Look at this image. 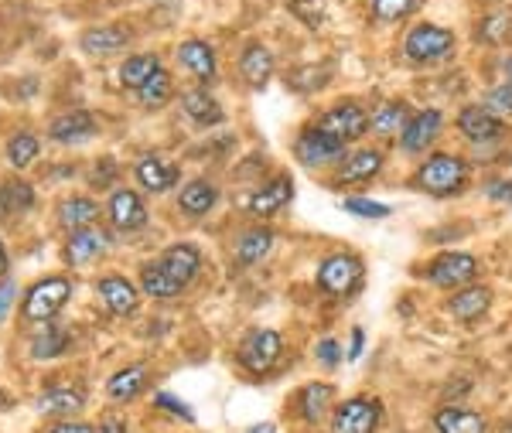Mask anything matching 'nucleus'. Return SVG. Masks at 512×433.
Returning a JSON list of instances; mask_svg holds the SVG:
<instances>
[{
    "label": "nucleus",
    "mask_w": 512,
    "mask_h": 433,
    "mask_svg": "<svg viewBox=\"0 0 512 433\" xmlns=\"http://www.w3.org/2000/svg\"><path fill=\"white\" fill-rule=\"evenodd\" d=\"M198 270H202V253L192 243L168 246L158 260H151L140 270V290L154 301H171L185 287H192Z\"/></svg>",
    "instance_id": "obj_1"
},
{
    "label": "nucleus",
    "mask_w": 512,
    "mask_h": 433,
    "mask_svg": "<svg viewBox=\"0 0 512 433\" xmlns=\"http://www.w3.org/2000/svg\"><path fill=\"white\" fill-rule=\"evenodd\" d=\"M410 185L431 198H451L468 185V161L454 154H431L427 161H420Z\"/></svg>",
    "instance_id": "obj_2"
},
{
    "label": "nucleus",
    "mask_w": 512,
    "mask_h": 433,
    "mask_svg": "<svg viewBox=\"0 0 512 433\" xmlns=\"http://www.w3.org/2000/svg\"><path fill=\"white\" fill-rule=\"evenodd\" d=\"M366 277V263L355 253H332L318 263V290L325 297H349Z\"/></svg>",
    "instance_id": "obj_3"
},
{
    "label": "nucleus",
    "mask_w": 512,
    "mask_h": 433,
    "mask_svg": "<svg viewBox=\"0 0 512 433\" xmlns=\"http://www.w3.org/2000/svg\"><path fill=\"white\" fill-rule=\"evenodd\" d=\"M72 297V283L65 277H48V280H38L35 287L24 294V304H21V318L31 321V324H45L52 321L55 314L69 304Z\"/></svg>",
    "instance_id": "obj_4"
},
{
    "label": "nucleus",
    "mask_w": 512,
    "mask_h": 433,
    "mask_svg": "<svg viewBox=\"0 0 512 433\" xmlns=\"http://www.w3.org/2000/svg\"><path fill=\"white\" fill-rule=\"evenodd\" d=\"M454 52V31L441 28V24H414L410 35L403 38V55L417 65L444 62Z\"/></svg>",
    "instance_id": "obj_5"
},
{
    "label": "nucleus",
    "mask_w": 512,
    "mask_h": 433,
    "mask_svg": "<svg viewBox=\"0 0 512 433\" xmlns=\"http://www.w3.org/2000/svg\"><path fill=\"white\" fill-rule=\"evenodd\" d=\"M345 147H349L345 140H338L335 133L321 130L315 123V127H304L297 133L294 157L304 164V168H332V164H338L345 157Z\"/></svg>",
    "instance_id": "obj_6"
},
{
    "label": "nucleus",
    "mask_w": 512,
    "mask_h": 433,
    "mask_svg": "<svg viewBox=\"0 0 512 433\" xmlns=\"http://www.w3.org/2000/svg\"><path fill=\"white\" fill-rule=\"evenodd\" d=\"M383 423V403L373 396H352L332 410V433H376Z\"/></svg>",
    "instance_id": "obj_7"
},
{
    "label": "nucleus",
    "mask_w": 512,
    "mask_h": 433,
    "mask_svg": "<svg viewBox=\"0 0 512 433\" xmlns=\"http://www.w3.org/2000/svg\"><path fill=\"white\" fill-rule=\"evenodd\" d=\"M280 352H284V341L274 328H256L243 338L239 345V365L253 376H267L270 369L277 365Z\"/></svg>",
    "instance_id": "obj_8"
},
{
    "label": "nucleus",
    "mask_w": 512,
    "mask_h": 433,
    "mask_svg": "<svg viewBox=\"0 0 512 433\" xmlns=\"http://www.w3.org/2000/svg\"><path fill=\"white\" fill-rule=\"evenodd\" d=\"M478 277V260L472 253H441L427 263V280L441 290H461V287H472Z\"/></svg>",
    "instance_id": "obj_9"
},
{
    "label": "nucleus",
    "mask_w": 512,
    "mask_h": 433,
    "mask_svg": "<svg viewBox=\"0 0 512 433\" xmlns=\"http://www.w3.org/2000/svg\"><path fill=\"white\" fill-rule=\"evenodd\" d=\"M383 164H386L383 151H376V147H359V151L345 154L342 161L335 164L332 185L345 188V185H362V181H373L376 174L383 171Z\"/></svg>",
    "instance_id": "obj_10"
},
{
    "label": "nucleus",
    "mask_w": 512,
    "mask_h": 433,
    "mask_svg": "<svg viewBox=\"0 0 512 433\" xmlns=\"http://www.w3.org/2000/svg\"><path fill=\"white\" fill-rule=\"evenodd\" d=\"M318 127L349 144V140H362L369 133V113L359 103H335L332 110L321 113Z\"/></svg>",
    "instance_id": "obj_11"
},
{
    "label": "nucleus",
    "mask_w": 512,
    "mask_h": 433,
    "mask_svg": "<svg viewBox=\"0 0 512 433\" xmlns=\"http://www.w3.org/2000/svg\"><path fill=\"white\" fill-rule=\"evenodd\" d=\"M458 130L465 133V140L472 144H499L506 137V123L502 116H495L489 106H465L458 113Z\"/></svg>",
    "instance_id": "obj_12"
},
{
    "label": "nucleus",
    "mask_w": 512,
    "mask_h": 433,
    "mask_svg": "<svg viewBox=\"0 0 512 433\" xmlns=\"http://www.w3.org/2000/svg\"><path fill=\"white\" fill-rule=\"evenodd\" d=\"M291 198H294L291 174H277V178L263 181V185L253 191L246 208H250V215H256V219H270V215H277L280 208L291 205Z\"/></svg>",
    "instance_id": "obj_13"
},
{
    "label": "nucleus",
    "mask_w": 512,
    "mask_h": 433,
    "mask_svg": "<svg viewBox=\"0 0 512 433\" xmlns=\"http://www.w3.org/2000/svg\"><path fill=\"white\" fill-rule=\"evenodd\" d=\"M444 127V113L441 110H420L407 120V127L400 133V147L403 154H424L427 147L437 140V133Z\"/></svg>",
    "instance_id": "obj_14"
},
{
    "label": "nucleus",
    "mask_w": 512,
    "mask_h": 433,
    "mask_svg": "<svg viewBox=\"0 0 512 433\" xmlns=\"http://www.w3.org/2000/svg\"><path fill=\"white\" fill-rule=\"evenodd\" d=\"M106 215H110V222L120 232H137L147 226V205L140 202V195L130 188L113 191L110 202H106Z\"/></svg>",
    "instance_id": "obj_15"
},
{
    "label": "nucleus",
    "mask_w": 512,
    "mask_h": 433,
    "mask_svg": "<svg viewBox=\"0 0 512 433\" xmlns=\"http://www.w3.org/2000/svg\"><path fill=\"white\" fill-rule=\"evenodd\" d=\"M137 181H140V188H147L151 195H164V191H171L178 185V178H181V171H178V164L175 161H168V157H161V154H144L137 161Z\"/></svg>",
    "instance_id": "obj_16"
},
{
    "label": "nucleus",
    "mask_w": 512,
    "mask_h": 433,
    "mask_svg": "<svg viewBox=\"0 0 512 433\" xmlns=\"http://www.w3.org/2000/svg\"><path fill=\"white\" fill-rule=\"evenodd\" d=\"M492 307V290L482 287V283H472V287L454 290V297H448V314L458 324H475L478 318H485Z\"/></svg>",
    "instance_id": "obj_17"
},
{
    "label": "nucleus",
    "mask_w": 512,
    "mask_h": 433,
    "mask_svg": "<svg viewBox=\"0 0 512 433\" xmlns=\"http://www.w3.org/2000/svg\"><path fill=\"white\" fill-rule=\"evenodd\" d=\"M178 62L185 65L188 72L198 79V82H216V48L202 38H188L178 45Z\"/></svg>",
    "instance_id": "obj_18"
},
{
    "label": "nucleus",
    "mask_w": 512,
    "mask_h": 433,
    "mask_svg": "<svg viewBox=\"0 0 512 433\" xmlns=\"http://www.w3.org/2000/svg\"><path fill=\"white\" fill-rule=\"evenodd\" d=\"M96 290H99V301H103V307L110 314H117V318H123V314H134L137 304H140L137 287L123 277H103Z\"/></svg>",
    "instance_id": "obj_19"
},
{
    "label": "nucleus",
    "mask_w": 512,
    "mask_h": 433,
    "mask_svg": "<svg viewBox=\"0 0 512 433\" xmlns=\"http://www.w3.org/2000/svg\"><path fill=\"white\" fill-rule=\"evenodd\" d=\"M106 243H110V236H106L103 229H96V226L72 232V239L65 243V263H69V266L93 263L99 253H106Z\"/></svg>",
    "instance_id": "obj_20"
},
{
    "label": "nucleus",
    "mask_w": 512,
    "mask_h": 433,
    "mask_svg": "<svg viewBox=\"0 0 512 433\" xmlns=\"http://www.w3.org/2000/svg\"><path fill=\"white\" fill-rule=\"evenodd\" d=\"M434 430L437 433H489V420L465 406H441L434 413Z\"/></svg>",
    "instance_id": "obj_21"
},
{
    "label": "nucleus",
    "mask_w": 512,
    "mask_h": 433,
    "mask_svg": "<svg viewBox=\"0 0 512 433\" xmlns=\"http://www.w3.org/2000/svg\"><path fill=\"white\" fill-rule=\"evenodd\" d=\"M332 399H335V386L332 382H308V386L297 393V413H301L304 423H321L325 413L332 410Z\"/></svg>",
    "instance_id": "obj_22"
},
{
    "label": "nucleus",
    "mask_w": 512,
    "mask_h": 433,
    "mask_svg": "<svg viewBox=\"0 0 512 433\" xmlns=\"http://www.w3.org/2000/svg\"><path fill=\"white\" fill-rule=\"evenodd\" d=\"M130 41V31L120 28V24H103V28H89L86 35H82V52L86 55H117L127 48Z\"/></svg>",
    "instance_id": "obj_23"
},
{
    "label": "nucleus",
    "mask_w": 512,
    "mask_h": 433,
    "mask_svg": "<svg viewBox=\"0 0 512 433\" xmlns=\"http://www.w3.org/2000/svg\"><path fill=\"white\" fill-rule=\"evenodd\" d=\"M239 72H243V79L250 82L253 89H263L270 82V76H274V52H270L267 45H260V41H253L243 52V58H239Z\"/></svg>",
    "instance_id": "obj_24"
},
{
    "label": "nucleus",
    "mask_w": 512,
    "mask_h": 433,
    "mask_svg": "<svg viewBox=\"0 0 512 433\" xmlns=\"http://www.w3.org/2000/svg\"><path fill=\"white\" fill-rule=\"evenodd\" d=\"M93 133H96V120L86 110L65 113L48 127V137H52L55 144H79V140H89Z\"/></svg>",
    "instance_id": "obj_25"
},
{
    "label": "nucleus",
    "mask_w": 512,
    "mask_h": 433,
    "mask_svg": "<svg viewBox=\"0 0 512 433\" xmlns=\"http://www.w3.org/2000/svg\"><path fill=\"white\" fill-rule=\"evenodd\" d=\"M35 406H38V413H45V416H72L86 406V393L72 386H52L35 399Z\"/></svg>",
    "instance_id": "obj_26"
},
{
    "label": "nucleus",
    "mask_w": 512,
    "mask_h": 433,
    "mask_svg": "<svg viewBox=\"0 0 512 433\" xmlns=\"http://www.w3.org/2000/svg\"><path fill=\"white\" fill-rule=\"evenodd\" d=\"M216 202H219V188L212 185V181H188V185L178 191V208L185 215H192V219L209 215L212 208H216Z\"/></svg>",
    "instance_id": "obj_27"
},
{
    "label": "nucleus",
    "mask_w": 512,
    "mask_h": 433,
    "mask_svg": "<svg viewBox=\"0 0 512 433\" xmlns=\"http://www.w3.org/2000/svg\"><path fill=\"white\" fill-rule=\"evenodd\" d=\"M410 106L407 103H400V99H390V103H383V106H376V113L369 116V130L376 133V137H400L403 127H407V120H410Z\"/></svg>",
    "instance_id": "obj_28"
},
{
    "label": "nucleus",
    "mask_w": 512,
    "mask_h": 433,
    "mask_svg": "<svg viewBox=\"0 0 512 433\" xmlns=\"http://www.w3.org/2000/svg\"><path fill=\"white\" fill-rule=\"evenodd\" d=\"M96 219H99V205L86 195H72L59 205V222H62V229H69V232L96 226Z\"/></svg>",
    "instance_id": "obj_29"
},
{
    "label": "nucleus",
    "mask_w": 512,
    "mask_h": 433,
    "mask_svg": "<svg viewBox=\"0 0 512 433\" xmlns=\"http://www.w3.org/2000/svg\"><path fill=\"white\" fill-rule=\"evenodd\" d=\"M181 110L198 127H212V123H222V106L216 103V96H209L205 89H188L181 96Z\"/></svg>",
    "instance_id": "obj_30"
},
{
    "label": "nucleus",
    "mask_w": 512,
    "mask_h": 433,
    "mask_svg": "<svg viewBox=\"0 0 512 433\" xmlns=\"http://www.w3.org/2000/svg\"><path fill=\"white\" fill-rule=\"evenodd\" d=\"M144 389H147L144 365H127V369L113 372V379L106 382V393H110V399H117V403H130V399H137Z\"/></svg>",
    "instance_id": "obj_31"
},
{
    "label": "nucleus",
    "mask_w": 512,
    "mask_h": 433,
    "mask_svg": "<svg viewBox=\"0 0 512 433\" xmlns=\"http://www.w3.org/2000/svg\"><path fill=\"white\" fill-rule=\"evenodd\" d=\"M274 243H277L274 229L256 226V229L239 232V239H236V260L239 263H260L263 256H267L270 249H274Z\"/></svg>",
    "instance_id": "obj_32"
},
{
    "label": "nucleus",
    "mask_w": 512,
    "mask_h": 433,
    "mask_svg": "<svg viewBox=\"0 0 512 433\" xmlns=\"http://www.w3.org/2000/svg\"><path fill=\"white\" fill-rule=\"evenodd\" d=\"M161 69H164V65H161V58L154 55V52L130 55L127 62L120 65V82H123L127 89H134V93H137V89H140V86H147V79L158 76Z\"/></svg>",
    "instance_id": "obj_33"
},
{
    "label": "nucleus",
    "mask_w": 512,
    "mask_h": 433,
    "mask_svg": "<svg viewBox=\"0 0 512 433\" xmlns=\"http://www.w3.org/2000/svg\"><path fill=\"white\" fill-rule=\"evenodd\" d=\"M31 205H35V191H31L28 181H4L0 185V222L28 212Z\"/></svg>",
    "instance_id": "obj_34"
},
{
    "label": "nucleus",
    "mask_w": 512,
    "mask_h": 433,
    "mask_svg": "<svg viewBox=\"0 0 512 433\" xmlns=\"http://www.w3.org/2000/svg\"><path fill=\"white\" fill-rule=\"evenodd\" d=\"M69 331L62 328V324L55 321H45L38 328V335L31 338V355L35 358H59L65 348H69Z\"/></svg>",
    "instance_id": "obj_35"
},
{
    "label": "nucleus",
    "mask_w": 512,
    "mask_h": 433,
    "mask_svg": "<svg viewBox=\"0 0 512 433\" xmlns=\"http://www.w3.org/2000/svg\"><path fill=\"white\" fill-rule=\"evenodd\" d=\"M171 93H175V82H171L168 72H158V76L147 79V86L137 89V99L147 106V110H158V106H164L171 99Z\"/></svg>",
    "instance_id": "obj_36"
},
{
    "label": "nucleus",
    "mask_w": 512,
    "mask_h": 433,
    "mask_svg": "<svg viewBox=\"0 0 512 433\" xmlns=\"http://www.w3.org/2000/svg\"><path fill=\"white\" fill-rule=\"evenodd\" d=\"M38 151H41V144L35 133H14V137L7 140V161H11L14 168H28L38 157Z\"/></svg>",
    "instance_id": "obj_37"
},
{
    "label": "nucleus",
    "mask_w": 512,
    "mask_h": 433,
    "mask_svg": "<svg viewBox=\"0 0 512 433\" xmlns=\"http://www.w3.org/2000/svg\"><path fill=\"white\" fill-rule=\"evenodd\" d=\"M369 7H373L376 21L393 24V21L407 18V14H414L420 7V0H369Z\"/></svg>",
    "instance_id": "obj_38"
},
{
    "label": "nucleus",
    "mask_w": 512,
    "mask_h": 433,
    "mask_svg": "<svg viewBox=\"0 0 512 433\" xmlns=\"http://www.w3.org/2000/svg\"><path fill=\"white\" fill-rule=\"evenodd\" d=\"M342 208H345L349 215H359V219H390V215H393V208H390V205L373 202V198H362V195L345 198Z\"/></svg>",
    "instance_id": "obj_39"
},
{
    "label": "nucleus",
    "mask_w": 512,
    "mask_h": 433,
    "mask_svg": "<svg viewBox=\"0 0 512 433\" xmlns=\"http://www.w3.org/2000/svg\"><path fill=\"white\" fill-rule=\"evenodd\" d=\"M315 358H318V365H321L325 372H335L338 365H342L345 352L338 348V341H335V338H321L318 345H315Z\"/></svg>",
    "instance_id": "obj_40"
},
{
    "label": "nucleus",
    "mask_w": 512,
    "mask_h": 433,
    "mask_svg": "<svg viewBox=\"0 0 512 433\" xmlns=\"http://www.w3.org/2000/svg\"><path fill=\"white\" fill-rule=\"evenodd\" d=\"M485 106H489L495 116H509L512 120V86L509 82L506 86H495L489 93V99H485Z\"/></svg>",
    "instance_id": "obj_41"
},
{
    "label": "nucleus",
    "mask_w": 512,
    "mask_h": 433,
    "mask_svg": "<svg viewBox=\"0 0 512 433\" xmlns=\"http://www.w3.org/2000/svg\"><path fill=\"white\" fill-rule=\"evenodd\" d=\"M509 18H489V21H482V24H489V28H482V38L489 41V45H499L502 41V31H512V24H506Z\"/></svg>",
    "instance_id": "obj_42"
},
{
    "label": "nucleus",
    "mask_w": 512,
    "mask_h": 433,
    "mask_svg": "<svg viewBox=\"0 0 512 433\" xmlns=\"http://www.w3.org/2000/svg\"><path fill=\"white\" fill-rule=\"evenodd\" d=\"M158 406H164V410H168V413L181 416V420H195V416H192V410H188V406L181 403V399H175V396H171V393H158Z\"/></svg>",
    "instance_id": "obj_43"
},
{
    "label": "nucleus",
    "mask_w": 512,
    "mask_h": 433,
    "mask_svg": "<svg viewBox=\"0 0 512 433\" xmlns=\"http://www.w3.org/2000/svg\"><path fill=\"white\" fill-rule=\"evenodd\" d=\"M362 348H366V331L352 328V345H349V352H345V358H349V362H355V358L362 355Z\"/></svg>",
    "instance_id": "obj_44"
},
{
    "label": "nucleus",
    "mask_w": 512,
    "mask_h": 433,
    "mask_svg": "<svg viewBox=\"0 0 512 433\" xmlns=\"http://www.w3.org/2000/svg\"><path fill=\"white\" fill-rule=\"evenodd\" d=\"M48 433H93V427H89V423H79V420H62Z\"/></svg>",
    "instance_id": "obj_45"
},
{
    "label": "nucleus",
    "mask_w": 512,
    "mask_h": 433,
    "mask_svg": "<svg viewBox=\"0 0 512 433\" xmlns=\"http://www.w3.org/2000/svg\"><path fill=\"white\" fill-rule=\"evenodd\" d=\"M93 433H127V427H123V420H120V416H106L103 423H96Z\"/></svg>",
    "instance_id": "obj_46"
},
{
    "label": "nucleus",
    "mask_w": 512,
    "mask_h": 433,
    "mask_svg": "<svg viewBox=\"0 0 512 433\" xmlns=\"http://www.w3.org/2000/svg\"><path fill=\"white\" fill-rule=\"evenodd\" d=\"M489 195L495 198V202H512V181H499V185H492Z\"/></svg>",
    "instance_id": "obj_47"
},
{
    "label": "nucleus",
    "mask_w": 512,
    "mask_h": 433,
    "mask_svg": "<svg viewBox=\"0 0 512 433\" xmlns=\"http://www.w3.org/2000/svg\"><path fill=\"white\" fill-rule=\"evenodd\" d=\"M14 301V283H4L0 287V321H4V314H7V307H11Z\"/></svg>",
    "instance_id": "obj_48"
},
{
    "label": "nucleus",
    "mask_w": 512,
    "mask_h": 433,
    "mask_svg": "<svg viewBox=\"0 0 512 433\" xmlns=\"http://www.w3.org/2000/svg\"><path fill=\"white\" fill-rule=\"evenodd\" d=\"M250 433H277V427L274 423H260V427H253Z\"/></svg>",
    "instance_id": "obj_49"
},
{
    "label": "nucleus",
    "mask_w": 512,
    "mask_h": 433,
    "mask_svg": "<svg viewBox=\"0 0 512 433\" xmlns=\"http://www.w3.org/2000/svg\"><path fill=\"white\" fill-rule=\"evenodd\" d=\"M4 270H7V249L0 243V277H4Z\"/></svg>",
    "instance_id": "obj_50"
},
{
    "label": "nucleus",
    "mask_w": 512,
    "mask_h": 433,
    "mask_svg": "<svg viewBox=\"0 0 512 433\" xmlns=\"http://www.w3.org/2000/svg\"><path fill=\"white\" fill-rule=\"evenodd\" d=\"M7 406H11V396H7L4 389H0V410H7Z\"/></svg>",
    "instance_id": "obj_51"
},
{
    "label": "nucleus",
    "mask_w": 512,
    "mask_h": 433,
    "mask_svg": "<svg viewBox=\"0 0 512 433\" xmlns=\"http://www.w3.org/2000/svg\"><path fill=\"white\" fill-rule=\"evenodd\" d=\"M502 69H506V76H509L506 82H509V86H512V58H506V65H502Z\"/></svg>",
    "instance_id": "obj_52"
}]
</instances>
